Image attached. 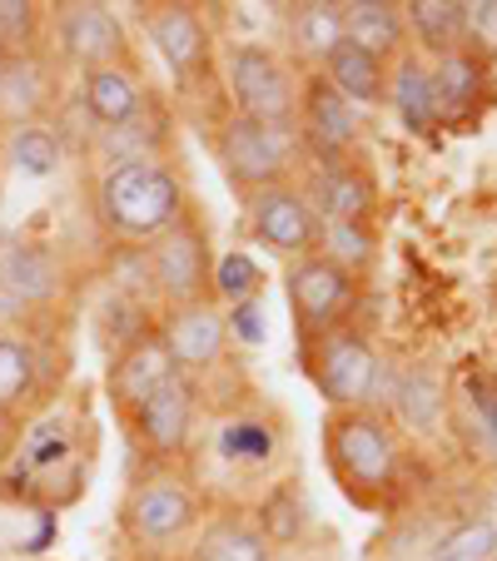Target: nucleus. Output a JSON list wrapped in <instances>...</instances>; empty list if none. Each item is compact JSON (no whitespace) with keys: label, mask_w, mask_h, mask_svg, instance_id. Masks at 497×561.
Returning a JSON list of instances; mask_svg holds the SVG:
<instances>
[{"label":"nucleus","mask_w":497,"mask_h":561,"mask_svg":"<svg viewBox=\"0 0 497 561\" xmlns=\"http://www.w3.org/2000/svg\"><path fill=\"white\" fill-rule=\"evenodd\" d=\"M298 135L324 159H343L359 139V110L334 90V80L324 70L304 75V85H298Z\"/></svg>","instance_id":"13"},{"label":"nucleus","mask_w":497,"mask_h":561,"mask_svg":"<svg viewBox=\"0 0 497 561\" xmlns=\"http://www.w3.org/2000/svg\"><path fill=\"white\" fill-rule=\"evenodd\" d=\"M125 527L139 547H180L200 531V497L184 477H145L125 502Z\"/></svg>","instance_id":"7"},{"label":"nucleus","mask_w":497,"mask_h":561,"mask_svg":"<svg viewBox=\"0 0 497 561\" xmlns=\"http://www.w3.org/2000/svg\"><path fill=\"white\" fill-rule=\"evenodd\" d=\"M353 294H359L353 274L339 268L328 254H308L289 268V308H294V323L304 329V339H318V333L334 329L349 313Z\"/></svg>","instance_id":"9"},{"label":"nucleus","mask_w":497,"mask_h":561,"mask_svg":"<svg viewBox=\"0 0 497 561\" xmlns=\"http://www.w3.org/2000/svg\"><path fill=\"white\" fill-rule=\"evenodd\" d=\"M328 467L349 482L353 492H388L398 477V437L369 408L328 417Z\"/></svg>","instance_id":"3"},{"label":"nucleus","mask_w":497,"mask_h":561,"mask_svg":"<svg viewBox=\"0 0 497 561\" xmlns=\"http://www.w3.org/2000/svg\"><path fill=\"white\" fill-rule=\"evenodd\" d=\"M5 164L11 170H21V174H31V180H50L55 170H60V159H65V145H60V135H55L50 125H15V129H5Z\"/></svg>","instance_id":"27"},{"label":"nucleus","mask_w":497,"mask_h":561,"mask_svg":"<svg viewBox=\"0 0 497 561\" xmlns=\"http://www.w3.org/2000/svg\"><path fill=\"white\" fill-rule=\"evenodd\" d=\"M224 329H229V339H239V343H249V348H259V343L269 339V318H264V308H259V298L224 308Z\"/></svg>","instance_id":"39"},{"label":"nucleus","mask_w":497,"mask_h":561,"mask_svg":"<svg viewBox=\"0 0 497 561\" xmlns=\"http://www.w3.org/2000/svg\"><path fill=\"white\" fill-rule=\"evenodd\" d=\"M388 105L398 110L408 135H428V129L438 125L433 70H428L423 55H413V50L398 55V65H393V75H388Z\"/></svg>","instance_id":"21"},{"label":"nucleus","mask_w":497,"mask_h":561,"mask_svg":"<svg viewBox=\"0 0 497 561\" xmlns=\"http://www.w3.org/2000/svg\"><path fill=\"white\" fill-rule=\"evenodd\" d=\"M308 378L318 382L328 403L339 413H353V408H369L373 392H379V353L369 348V339H359L353 329H328L318 339H308Z\"/></svg>","instance_id":"5"},{"label":"nucleus","mask_w":497,"mask_h":561,"mask_svg":"<svg viewBox=\"0 0 497 561\" xmlns=\"http://www.w3.org/2000/svg\"><path fill=\"white\" fill-rule=\"evenodd\" d=\"M497 557V517L458 522L433 547V561H493Z\"/></svg>","instance_id":"33"},{"label":"nucleus","mask_w":497,"mask_h":561,"mask_svg":"<svg viewBox=\"0 0 497 561\" xmlns=\"http://www.w3.org/2000/svg\"><path fill=\"white\" fill-rule=\"evenodd\" d=\"M304 502H298V492L289 488H269V497L255 507V527L259 537L269 541V547H294L298 537H304Z\"/></svg>","instance_id":"32"},{"label":"nucleus","mask_w":497,"mask_h":561,"mask_svg":"<svg viewBox=\"0 0 497 561\" xmlns=\"http://www.w3.org/2000/svg\"><path fill=\"white\" fill-rule=\"evenodd\" d=\"M343 41L369 50L373 60H398L403 41H408V25H403V5L388 0H349L343 5Z\"/></svg>","instance_id":"20"},{"label":"nucleus","mask_w":497,"mask_h":561,"mask_svg":"<svg viewBox=\"0 0 497 561\" xmlns=\"http://www.w3.org/2000/svg\"><path fill=\"white\" fill-rule=\"evenodd\" d=\"M229 95L234 115L259 125H298V80L269 45L249 41L229 50Z\"/></svg>","instance_id":"4"},{"label":"nucleus","mask_w":497,"mask_h":561,"mask_svg":"<svg viewBox=\"0 0 497 561\" xmlns=\"http://www.w3.org/2000/svg\"><path fill=\"white\" fill-rule=\"evenodd\" d=\"M289 31H294V50L298 60H328V50L343 41V5H334V0H308V5H298L294 21H289Z\"/></svg>","instance_id":"29"},{"label":"nucleus","mask_w":497,"mask_h":561,"mask_svg":"<svg viewBox=\"0 0 497 561\" xmlns=\"http://www.w3.org/2000/svg\"><path fill=\"white\" fill-rule=\"evenodd\" d=\"M0 170H5V149H0Z\"/></svg>","instance_id":"42"},{"label":"nucleus","mask_w":497,"mask_h":561,"mask_svg":"<svg viewBox=\"0 0 497 561\" xmlns=\"http://www.w3.org/2000/svg\"><path fill=\"white\" fill-rule=\"evenodd\" d=\"M41 382V358L25 339L15 333H0V417L11 413L15 403H25Z\"/></svg>","instance_id":"31"},{"label":"nucleus","mask_w":497,"mask_h":561,"mask_svg":"<svg viewBox=\"0 0 497 561\" xmlns=\"http://www.w3.org/2000/svg\"><path fill=\"white\" fill-rule=\"evenodd\" d=\"M174 373H180V368L170 363V353H165L159 333H145V339H139L135 348L120 353L115 368H110V398H115V408L135 413L149 392H159L165 382L174 378Z\"/></svg>","instance_id":"19"},{"label":"nucleus","mask_w":497,"mask_h":561,"mask_svg":"<svg viewBox=\"0 0 497 561\" xmlns=\"http://www.w3.org/2000/svg\"><path fill=\"white\" fill-rule=\"evenodd\" d=\"M129 41L125 25L110 5L80 0V5H60V60L86 70H105V65H125Z\"/></svg>","instance_id":"10"},{"label":"nucleus","mask_w":497,"mask_h":561,"mask_svg":"<svg viewBox=\"0 0 497 561\" xmlns=\"http://www.w3.org/2000/svg\"><path fill=\"white\" fill-rule=\"evenodd\" d=\"M5 443H11V427H5V417H0V462H5V453H11Z\"/></svg>","instance_id":"41"},{"label":"nucleus","mask_w":497,"mask_h":561,"mask_svg":"<svg viewBox=\"0 0 497 561\" xmlns=\"http://www.w3.org/2000/svg\"><path fill=\"white\" fill-rule=\"evenodd\" d=\"M304 199L314 204L318 224H369L373 184L363 170H353L349 159H324V170H314V184H308Z\"/></svg>","instance_id":"16"},{"label":"nucleus","mask_w":497,"mask_h":561,"mask_svg":"<svg viewBox=\"0 0 497 561\" xmlns=\"http://www.w3.org/2000/svg\"><path fill=\"white\" fill-rule=\"evenodd\" d=\"M129 417H135L139 443L155 457H180L184 447H190L194 417H200V392H194V382L184 378V373H174V378L159 392H149Z\"/></svg>","instance_id":"12"},{"label":"nucleus","mask_w":497,"mask_h":561,"mask_svg":"<svg viewBox=\"0 0 497 561\" xmlns=\"http://www.w3.org/2000/svg\"><path fill=\"white\" fill-rule=\"evenodd\" d=\"M433 70V100H438V125H463L473 119V110L483 105L487 85V60L467 45V50H453L443 60L428 65Z\"/></svg>","instance_id":"17"},{"label":"nucleus","mask_w":497,"mask_h":561,"mask_svg":"<svg viewBox=\"0 0 497 561\" xmlns=\"http://www.w3.org/2000/svg\"><path fill=\"white\" fill-rule=\"evenodd\" d=\"M214 453H219V462H229V467H269L279 453V433H274V423H264V417H234V423L219 427Z\"/></svg>","instance_id":"28"},{"label":"nucleus","mask_w":497,"mask_h":561,"mask_svg":"<svg viewBox=\"0 0 497 561\" xmlns=\"http://www.w3.org/2000/svg\"><path fill=\"white\" fill-rule=\"evenodd\" d=\"M80 105L95 125H105L110 135L125 125H135L145 110V85L129 65H105V70H86L80 75Z\"/></svg>","instance_id":"18"},{"label":"nucleus","mask_w":497,"mask_h":561,"mask_svg":"<svg viewBox=\"0 0 497 561\" xmlns=\"http://www.w3.org/2000/svg\"><path fill=\"white\" fill-rule=\"evenodd\" d=\"M493 561H497V557H493Z\"/></svg>","instance_id":"44"},{"label":"nucleus","mask_w":497,"mask_h":561,"mask_svg":"<svg viewBox=\"0 0 497 561\" xmlns=\"http://www.w3.org/2000/svg\"><path fill=\"white\" fill-rule=\"evenodd\" d=\"M149 259V284L170 308H190V304H214V259H210V239L204 229L184 214L174 229H165L159 239H149L145 249Z\"/></svg>","instance_id":"6"},{"label":"nucleus","mask_w":497,"mask_h":561,"mask_svg":"<svg viewBox=\"0 0 497 561\" xmlns=\"http://www.w3.org/2000/svg\"><path fill=\"white\" fill-rule=\"evenodd\" d=\"M149 329V308L139 304V298H125V294H110L105 304H100L95 313V339L110 348V358H120L125 348H135Z\"/></svg>","instance_id":"30"},{"label":"nucleus","mask_w":497,"mask_h":561,"mask_svg":"<svg viewBox=\"0 0 497 561\" xmlns=\"http://www.w3.org/2000/svg\"><path fill=\"white\" fill-rule=\"evenodd\" d=\"M194 561H274V547L259 537L255 517H219L200 527Z\"/></svg>","instance_id":"25"},{"label":"nucleus","mask_w":497,"mask_h":561,"mask_svg":"<svg viewBox=\"0 0 497 561\" xmlns=\"http://www.w3.org/2000/svg\"><path fill=\"white\" fill-rule=\"evenodd\" d=\"M493 512H497V488H493Z\"/></svg>","instance_id":"43"},{"label":"nucleus","mask_w":497,"mask_h":561,"mask_svg":"<svg viewBox=\"0 0 497 561\" xmlns=\"http://www.w3.org/2000/svg\"><path fill=\"white\" fill-rule=\"evenodd\" d=\"M159 343L170 353V363L190 378L204 373L224 358L229 348V329H224V313L214 304H190V308H165V318L155 323Z\"/></svg>","instance_id":"11"},{"label":"nucleus","mask_w":497,"mask_h":561,"mask_svg":"<svg viewBox=\"0 0 497 561\" xmlns=\"http://www.w3.org/2000/svg\"><path fill=\"white\" fill-rule=\"evenodd\" d=\"M249 229H255V239L264 249L294 259V264L324 244V224H318L314 204L304 199V190H294V184L249 194Z\"/></svg>","instance_id":"8"},{"label":"nucleus","mask_w":497,"mask_h":561,"mask_svg":"<svg viewBox=\"0 0 497 561\" xmlns=\"http://www.w3.org/2000/svg\"><path fill=\"white\" fill-rule=\"evenodd\" d=\"M210 288L224 298V304H249V298H259V288H264V268L244 254V249H229V254L214 259Z\"/></svg>","instance_id":"35"},{"label":"nucleus","mask_w":497,"mask_h":561,"mask_svg":"<svg viewBox=\"0 0 497 561\" xmlns=\"http://www.w3.org/2000/svg\"><path fill=\"white\" fill-rule=\"evenodd\" d=\"M60 288V268L41 244H5L0 249V294H11L15 304H45Z\"/></svg>","instance_id":"23"},{"label":"nucleus","mask_w":497,"mask_h":561,"mask_svg":"<svg viewBox=\"0 0 497 561\" xmlns=\"http://www.w3.org/2000/svg\"><path fill=\"white\" fill-rule=\"evenodd\" d=\"M403 25L418 35V45L433 60L467 50V0H413L403 5Z\"/></svg>","instance_id":"22"},{"label":"nucleus","mask_w":497,"mask_h":561,"mask_svg":"<svg viewBox=\"0 0 497 561\" xmlns=\"http://www.w3.org/2000/svg\"><path fill=\"white\" fill-rule=\"evenodd\" d=\"M100 219L129 239V244H149L165 229L184 219V190L180 174L165 159H115L100 180Z\"/></svg>","instance_id":"1"},{"label":"nucleus","mask_w":497,"mask_h":561,"mask_svg":"<svg viewBox=\"0 0 497 561\" xmlns=\"http://www.w3.org/2000/svg\"><path fill=\"white\" fill-rule=\"evenodd\" d=\"M324 244H328V259L339 268H349V274H359V268L373 264V229L369 224H328L324 229Z\"/></svg>","instance_id":"37"},{"label":"nucleus","mask_w":497,"mask_h":561,"mask_svg":"<svg viewBox=\"0 0 497 561\" xmlns=\"http://www.w3.org/2000/svg\"><path fill=\"white\" fill-rule=\"evenodd\" d=\"M55 60L41 50H21L0 60V125H41V115L55 105Z\"/></svg>","instance_id":"14"},{"label":"nucleus","mask_w":497,"mask_h":561,"mask_svg":"<svg viewBox=\"0 0 497 561\" xmlns=\"http://www.w3.org/2000/svg\"><path fill=\"white\" fill-rule=\"evenodd\" d=\"M467 403L477 413V443L497 462V378H473L467 382Z\"/></svg>","instance_id":"38"},{"label":"nucleus","mask_w":497,"mask_h":561,"mask_svg":"<svg viewBox=\"0 0 497 561\" xmlns=\"http://www.w3.org/2000/svg\"><path fill=\"white\" fill-rule=\"evenodd\" d=\"M393 408H398V423L408 427V433L428 437L448 413V392H443V382H438V373L433 368H408L403 382H398V392H393Z\"/></svg>","instance_id":"26"},{"label":"nucleus","mask_w":497,"mask_h":561,"mask_svg":"<svg viewBox=\"0 0 497 561\" xmlns=\"http://www.w3.org/2000/svg\"><path fill=\"white\" fill-rule=\"evenodd\" d=\"M149 45L159 50V60L170 65L180 80L200 75L210 65V31H204L194 5H155L149 15Z\"/></svg>","instance_id":"15"},{"label":"nucleus","mask_w":497,"mask_h":561,"mask_svg":"<svg viewBox=\"0 0 497 561\" xmlns=\"http://www.w3.org/2000/svg\"><path fill=\"white\" fill-rule=\"evenodd\" d=\"M45 11L35 0H0V55H21L41 45Z\"/></svg>","instance_id":"36"},{"label":"nucleus","mask_w":497,"mask_h":561,"mask_svg":"<svg viewBox=\"0 0 497 561\" xmlns=\"http://www.w3.org/2000/svg\"><path fill=\"white\" fill-rule=\"evenodd\" d=\"M70 453H75L70 427H65L60 417H45V423H35L31 433H25V443H21V467H25V472H50V467L70 462Z\"/></svg>","instance_id":"34"},{"label":"nucleus","mask_w":497,"mask_h":561,"mask_svg":"<svg viewBox=\"0 0 497 561\" xmlns=\"http://www.w3.org/2000/svg\"><path fill=\"white\" fill-rule=\"evenodd\" d=\"M467 45L497 55V0H467Z\"/></svg>","instance_id":"40"},{"label":"nucleus","mask_w":497,"mask_h":561,"mask_svg":"<svg viewBox=\"0 0 497 561\" xmlns=\"http://www.w3.org/2000/svg\"><path fill=\"white\" fill-rule=\"evenodd\" d=\"M224 174L234 180V190L259 194L289 184V164L298 154V125H259V119L229 115L214 135Z\"/></svg>","instance_id":"2"},{"label":"nucleus","mask_w":497,"mask_h":561,"mask_svg":"<svg viewBox=\"0 0 497 561\" xmlns=\"http://www.w3.org/2000/svg\"><path fill=\"white\" fill-rule=\"evenodd\" d=\"M324 75L334 80V90H339L349 105H379V100L388 95V65L373 60L369 50H359V45H349V41H339L328 50Z\"/></svg>","instance_id":"24"}]
</instances>
